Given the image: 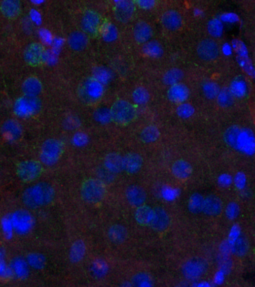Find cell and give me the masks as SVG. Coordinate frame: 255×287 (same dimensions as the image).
Masks as SVG:
<instances>
[{
    "label": "cell",
    "instance_id": "53",
    "mask_svg": "<svg viewBox=\"0 0 255 287\" xmlns=\"http://www.w3.org/2000/svg\"><path fill=\"white\" fill-rule=\"evenodd\" d=\"M218 183L223 187H229L233 183L232 177L229 174L224 173V174L221 175L220 178H218Z\"/></svg>",
    "mask_w": 255,
    "mask_h": 287
},
{
    "label": "cell",
    "instance_id": "1",
    "mask_svg": "<svg viewBox=\"0 0 255 287\" xmlns=\"http://www.w3.org/2000/svg\"><path fill=\"white\" fill-rule=\"evenodd\" d=\"M56 198V190L50 183L39 181L25 189L21 200L28 209H39L51 204Z\"/></svg>",
    "mask_w": 255,
    "mask_h": 287
},
{
    "label": "cell",
    "instance_id": "44",
    "mask_svg": "<svg viewBox=\"0 0 255 287\" xmlns=\"http://www.w3.org/2000/svg\"><path fill=\"white\" fill-rule=\"evenodd\" d=\"M176 113H177V116L182 118V119H189L194 115L195 108L190 104L184 102V103L178 105L177 110H176Z\"/></svg>",
    "mask_w": 255,
    "mask_h": 287
},
{
    "label": "cell",
    "instance_id": "41",
    "mask_svg": "<svg viewBox=\"0 0 255 287\" xmlns=\"http://www.w3.org/2000/svg\"><path fill=\"white\" fill-rule=\"evenodd\" d=\"M216 99L218 105L222 107H229L234 103V96L229 89H220Z\"/></svg>",
    "mask_w": 255,
    "mask_h": 287
},
{
    "label": "cell",
    "instance_id": "29",
    "mask_svg": "<svg viewBox=\"0 0 255 287\" xmlns=\"http://www.w3.org/2000/svg\"><path fill=\"white\" fill-rule=\"evenodd\" d=\"M2 132L7 140L15 141L21 137V126L17 121L8 120L3 124Z\"/></svg>",
    "mask_w": 255,
    "mask_h": 287
},
{
    "label": "cell",
    "instance_id": "55",
    "mask_svg": "<svg viewBox=\"0 0 255 287\" xmlns=\"http://www.w3.org/2000/svg\"><path fill=\"white\" fill-rule=\"evenodd\" d=\"M222 50H223V53H224L225 56H230L232 53L233 47L229 44L226 43L223 46Z\"/></svg>",
    "mask_w": 255,
    "mask_h": 287
},
{
    "label": "cell",
    "instance_id": "57",
    "mask_svg": "<svg viewBox=\"0 0 255 287\" xmlns=\"http://www.w3.org/2000/svg\"><path fill=\"white\" fill-rule=\"evenodd\" d=\"M255 74V73H254Z\"/></svg>",
    "mask_w": 255,
    "mask_h": 287
},
{
    "label": "cell",
    "instance_id": "51",
    "mask_svg": "<svg viewBox=\"0 0 255 287\" xmlns=\"http://www.w3.org/2000/svg\"><path fill=\"white\" fill-rule=\"evenodd\" d=\"M239 64L240 65L241 67H242L248 75H254L255 73L254 67H253L252 64H251L248 58L240 57V59H239Z\"/></svg>",
    "mask_w": 255,
    "mask_h": 287
},
{
    "label": "cell",
    "instance_id": "22",
    "mask_svg": "<svg viewBox=\"0 0 255 287\" xmlns=\"http://www.w3.org/2000/svg\"><path fill=\"white\" fill-rule=\"evenodd\" d=\"M223 209L222 201L218 197L210 195L203 199L201 210L209 216H217Z\"/></svg>",
    "mask_w": 255,
    "mask_h": 287
},
{
    "label": "cell",
    "instance_id": "32",
    "mask_svg": "<svg viewBox=\"0 0 255 287\" xmlns=\"http://www.w3.org/2000/svg\"><path fill=\"white\" fill-rule=\"evenodd\" d=\"M100 33L103 40L106 42H114L117 39L118 36H119L116 26L111 22L107 21V20L103 21Z\"/></svg>",
    "mask_w": 255,
    "mask_h": 287
},
{
    "label": "cell",
    "instance_id": "26",
    "mask_svg": "<svg viewBox=\"0 0 255 287\" xmlns=\"http://www.w3.org/2000/svg\"><path fill=\"white\" fill-rule=\"evenodd\" d=\"M105 170L113 174H117L123 171V156L118 153H110L107 154L103 162Z\"/></svg>",
    "mask_w": 255,
    "mask_h": 287
},
{
    "label": "cell",
    "instance_id": "10",
    "mask_svg": "<svg viewBox=\"0 0 255 287\" xmlns=\"http://www.w3.org/2000/svg\"><path fill=\"white\" fill-rule=\"evenodd\" d=\"M80 94L85 101L89 103H96L104 94V86L95 79L91 77L85 80L80 89Z\"/></svg>",
    "mask_w": 255,
    "mask_h": 287
},
{
    "label": "cell",
    "instance_id": "31",
    "mask_svg": "<svg viewBox=\"0 0 255 287\" xmlns=\"http://www.w3.org/2000/svg\"><path fill=\"white\" fill-rule=\"evenodd\" d=\"M143 53L151 58H159L163 56L164 50L163 46L156 41H149L144 44L142 48Z\"/></svg>",
    "mask_w": 255,
    "mask_h": 287
},
{
    "label": "cell",
    "instance_id": "35",
    "mask_svg": "<svg viewBox=\"0 0 255 287\" xmlns=\"http://www.w3.org/2000/svg\"><path fill=\"white\" fill-rule=\"evenodd\" d=\"M229 90L234 97L241 99V98L245 97L246 95L248 88H247L246 83L243 79L235 78L231 82Z\"/></svg>",
    "mask_w": 255,
    "mask_h": 287
},
{
    "label": "cell",
    "instance_id": "21",
    "mask_svg": "<svg viewBox=\"0 0 255 287\" xmlns=\"http://www.w3.org/2000/svg\"><path fill=\"white\" fill-rule=\"evenodd\" d=\"M170 225L168 213L162 207L154 208V217L151 227L157 232H164Z\"/></svg>",
    "mask_w": 255,
    "mask_h": 287
},
{
    "label": "cell",
    "instance_id": "49",
    "mask_svg": "<svg viewBox=\"0 0 255 287\" xmlns=\"http://www.w3.org/2000/svg\"><path fill=\"white\" fill-rule=\"evenodd\" d=\"M240 229L237 225H234L231 227L230 230L229 235H228V242L229 245L231 246L234 244V243L240 237Z\"/></svg>",
    "mask_w": 255,
    "mask_h": 287
},
{
    "label": "cell",
    "instance_id": "3",
    "mask_svg": "<svg viewBox=\"0 0 255 287\" xmlns=\"http://www.w3.org/2000/svg\"><path fill=\"white\" fill-rule=\"evenodd\" d=\"M112 121L119 125H127L136 119L137 109L133 104L125 100H118L110 108Z\"/></svg>",
    "mask_w": 255,
    "mask_h": 287
},
{
    "label": "cell",
    "instance_id": "48",
    "mask_svg": "<svg viewBox=\"0 0 255 287\" xmlns=\"http://www.w3.org/2000/svg\"><path fill=\"white\" fill-rule=\"evenodd\" d=\"M232 47L241 58H248V50L243 42L235 40L233 42Z\"/></svg>",
    "mask_w": 255,
    "mask_h": 287
},
{
    "label": "cell",
    "instance_id": "23",
    "mask_svg": "<svg viewBox=\"0 0 255 287\" xmlns=\"http://www.w3.org/2000/svg\"><path fill=\"white\" fill-rule=\"evenodd\" d=\"M0 12L6 18H16L21 12L20 0H3L0 3Z\"/></svg>",
    "mask_w": 255,
    "mask_h": 287
},
{
    "label": "cell",
    "instance_id": "42",
    "mask_svg": "<svg viewBox=\"0 0 255 287\" xmlns=\"http://www.w3.org/2000/svg\"><path fill=\"white\" fill-rule=\"evenodd\" d=\"M202 91L206 98L214 99L218 95L220 89L215 82L207 81L202 85Z\"/></svg>",
    "mask_w": 255,
    "mask_h": 287
},
{
    "label": "cell",
    "instance_id": "37",
    "mask_svg": "<svg viewBox=\"0 0 255 287\" xmlns=\"http://www.w3.org/2000/svg\"><path fill=\"white\" fill-rule=\"evenodd\" d=\"M86 245L82 241L74 243L70 250V259L73 263H79L86 254Z\"/></svg>",
    "mask_w": 255,
    "mask_h": 287
},
{
    "label": "cell",
    "instance_id": "36",
    "mask_svg": "<svg viewBox=\"0 0 255 287\" xmlns=\"http://www.w3.org/2000/svg\"><path fill=\"white\" fill-rule=\"evenodd\" d=\"M93 78L105 86L111 82L113 73L110 69L103 66H97L93 70Z\"/></svg>",
    "mask_w": 255,
    "mask_h": 287
},
{
    "label": "cell",
    "instance_id": "27",
    "mask_svg": "<svg viewBox=\"0 0 255 287\" xmlns=\"http://www.w3.org/2000/svg\"><path fill=\"white\" fill-rule=\"evenodd\" d=\"M10 269L12 274L17 278L24 279L29 274V266L26 260L15 257L11 261Z\"/></svg>",
    "mask_w": 255,
    "mask_h": 287
},
{
    "label": "cell",
    "instance_id": "28",
    "mask_svg": "<svg viewBox=\"0 0 255 287\" xmlns=\"http://www.w3.org/2000/svg\"><path fill=\"white\" fill-rule=\"evenodd\" d=\"M88 36L83 31H75L69 36L67 43L70 48L75 51H81L88 45Z\"/></svg>",
    "mask_w": 255,
    "mask_h": 287
},
{
    "label": "cell",
    "instance_id": "50",
    "mask_svg": "<svg viewBox=\"0 0 255 287\" xmlns=\"http://www.w3.org/2000/svg\"><path fill=\"white\" fill-rule=\"evenodd\" d=\"M135 5L143 10H150L157 4V0H133Z\"/></svg>",
    "mask_w": 255,
    "mask_h": 287
},
{
    "label": "cell",
    "instance_id": "30",
    "mask_svg": "<svg viewBox=\"0 0 255 287\" xmlns=\"http://www.w3.org/2000/svg\"><path fill=\"white\" fill-rule=\"evenodd\" d=\"M127 232L125 227L119 225H115L108 229V236L110 240L114 244H119L124 242L127 238Z\"/></svg>",
    "mask_w": 255,
    "mask_h": 287
},
{
    "label": "cell",
    "instance_id": "56",
    "mask_svg": "<svg viewBox=\"0 0 255 287\" xmlns=\"http://www.w3.org/2000/svg\"><path fill=\"white\" fill-rule=\"evenodd\" d=\"M223 19L224 21L228 22V23H234L237 20V17L233 15H224Z\"/></svg>",
    "mask_w": 255,
    "mask_h": 287
},
{
    "label": "cell",
    "instance_id": "8",
    "mask_svg": "<svg viewBox=\"0 0 255 287\" xmlns=\"http://www.w3.org/2000/svg\"><path fill=\"white\" fill-rule=\"evenodd\" d=\"M232 148L242 154L251 156L255 154V135L250 129H239Z\"/></svg>",
    "mask_w": 255,
    "mask_h": 287
},
{
    "label": "cell",
    "instance_id": "18",
    "mask_svg": "<svg viewBox=\"0 0 255 287\" xmlns=\"http://www.w3.org/2000/svg\"><path fill=\"white\" fill-rule=\"evenodd\" d=\"M142 165V157L137 153H128L123 156V170L128 174L138 173Z\"/></svg>",
    "mask_w": 255,
    "mask_h": 287
},
{
    "label": "cell",
    "instance_id": "54",
    "mask_svg": "<svg viewBox=\"0 0 255 287\" xmlns=\"http://www.w3.org/2000/svg\"><path fill=\"white\" fill-rule=\"evenodd\" d=\"M203 199L198 195H195L193 197L192 200V208L194 211L201 210V206H202Z\"/></svg>",
    "mask_w": 255,
    "mask_h": 287
},
{
    "label": "cell",
    "instance_id": "33",
    "mask_svg": "<svg viewBox=\"0 0 255 287\" xmlns=\"http://www.w3.org/2000/svg\"><path fill=\"white\" fill-rule=\"evenodd\" d=\"M184 78V72L179 69H169L164 74L163 77V83L166 86H171L180 83Z\"/></svg>",
    "mask_w": 255,
    "mask_h": 287
},
{
    "label": "cell",
    "instance_id": "7",
    "mask_svg": "<svg viewBox=\"0 0 255 287\" xmlns=\"http://www.w3.org/2000/svg\"><path fill=\"white\" fill-rule=\"evenodd\" d=\"M42 108V102L36 98L23 96L17 99L14 105V112L20 118H30L39 113Z\"/></svg>",
    "mask_w": 255,
    "mask_h": 287
},
{
    "label": "cell",
    "instance_id": "19",
    "mask_svg": "<svg viewBox=\"0 0 255 287\" xmlns=\"http://www.w3.org/2000/svg\"><path fill=\"white\" fill-rule=\"evenodd\" d=\"M154 35L153 28L147 22L140 21L133 28V38L140 45H144L152 39Z\"/></svg>",
    "mask_w": 255,
    "mask_h": 287
},
{
    "label": "cell",
    "instance_id": "9",
    "mask_svg": "<svg viewBox=\"0 0 255 287\" xmlns=\"http://www.w3.org/2000/svg\"><path fill=\"white\" fill-rule=\"evenodd\" d=\"M208 269V263L201 257L187 260L182 267V273L188 280H194L202 277Z\"/></svg>",
    "mask_w": 255,
    "mask_h": 287
},
{
    "label": "cell",
    "instance_id": "17",
    "mask_svg": "<svg viewBox=\"0 0 255 287\" xmlns=\"http://www.w3.org/2000/svg\"><path fill=\"white\" fill-rule=\"evenodd\" d=\"M125 197L127 202L131 206L137 208L145 204L147 195L145 192L138 185H130L125 192Z\"/></svg>",
    "mask_w": 255,
    "mask_h": 287
},
{
    "label": "cell",
    "instance_id": "6",
    "mask_svg": "<svg viewBox=\"0 0 255 287\" xmlns=\"http://www.w3.org/2000/svg\"><path fill=\"white\" fill-rule=\"evenodd\" d=\"M44 165L40 161L25 160L20 162L16 168V173L20 181L33 183L40 179L43 174Z\"/></svg>",
    "mask_w": 255,
    "mask_h": 287
},
{
    "label": "cell",
    "instance_id": "47",
    "mask_svg": "<svg viewBox=\"0 0 255 287\" xmlns=\"http://www.w3.org/2000/svg\"><path fill=\"white\" fill-rule=\"evenodd\" d=\"M225 213H226L228 218L234 220L238 217L239 214H240V207L236 203H230L227 206Z\"/></svg>",
    "mask_w": 255,
    "mask_h": 287
},
{
    "label": "cell",
    "instance_id": "11",
    "mask_svg": "<svg viewBox=\"0 0 255 287\" xmlns=\"http://www.w3.org/2000/svg\"><path fill=\"white\" fill-rule=\"evenodd\" d=\"M103 21V17L97 12L87 10L81 19V28L87 36H95L100 33Z\"/></svg>",
    "mask_w": 255,
    "mask_h": 287
},
{
    "label": "cell",
    "instance_id": "13",
    "mask_svg": "<svg viewBox=\"0 0 255 287\" xmlns=\"http://www.w3.org/2000/svg\"><path fill=\"white\" fill-rule=\"evenodd\" d=\"M24 59L31 66H37L46 60L47 51L45 47L39 43H33L28 46L24 52Z\"/></svg>",
    "mask_w": 255,
    "mask_h": 287
},
{
    "label": "cell",
    "instance_id": "52",
    "mask_svg": "<svg viewBox=\"0 0 255 287\" xmlns=\"http://www.w3.org/2000/svg\"><path fill=\"white\" fill-rule=\"evenodd\" d=\"M233 181H234V185L236 186L237 188L242 190V189L245 188V184H246V177H245L244 173H238L233 179Z\"/></svg>",
    "mask_w": 255,
    "mask_h": 287
},
{
    "label": "cell",
    "instance_id": "25",
    "mask_svg": "<svg viewBox=\"0 0 255 287\" xmlns=\"http://www.w3.org/2000/svg\"><path fill=\"white\" fill-rule=\"evenodd\" d=\"M22 91L24 96L31 98L38 97L42 91V82L37 77H28L23 81Z\"/></svg>",
    "mask_w": 255,
    "mask_h": 287
},
{
    "label": "cell",
    "instance_id": "43",
    "mask_svg": "<svg viewBox=\"0 0 255 287\" xmlns=\"http://www.w3.org/2000/svg\"><path fill=\"white\" fill-rule=\"evenodd\" d=\"M133 285L136 286L148 287L153 286V280L149 274L139 272L135 274L132 279Z\"/></svg>",
    "mask_w": 255,
    "mask_h": 287
},
{
    "label": "cell",
    "instance_id": "12",
    "mask_svg": "<svg viewBox=\"0 0 255 287\" xmlns=\"http://www.w3.org/2000/svg\"><path fill=\"white\" fill-rule=\"evenodd\" d=\"M135 7L133 0H120L114 8L115 17L121 23H128L135 16Z\"/></svg>",
    "mask_w": 255,
    "mask_h": 287
},
{
    "label": "cell",
    "instance_id": "40",
    "mask_svg": "<svg viewBox=\"0 0 255 287\" xmlns=\"http://www.w3.org/2000/svg\"><path fill=\"white\" fill-rule=\"evenodd\" d=\"M94 119L100 124H108L112 121L110 109L107 107H100L97 108L94 113Z\"/></svg>",
    "mask_w": 255,
    "mask_h": 287
},
{
    "label": "cell",
    "instance_id": "45",
    "mask_svg": "<svg viewBox=\"0 0 255 287\" xmlns=\"http://www.w3.org/2000/svg\"><path fill=\"white\" fill-rule=\"evenodd\" d=\"M248 243L243 238H239L231 246V251L237 256H244L248 251Z\"/></svg>",
    "mask_w": 255,
    "mask_h": 287
},
{
    "label": "cell",
    "instance_id": "38",
    "mask_svg": "<svg viewBox=\"0 0 255 287\" xmlns=\"http://www.w3.org/2000/svg\"><path fill=\"white\" fill-rule=\"evenodd\" d=\"M29 268L35 270H42L46 265V257L42 253H31L26 258Z\"/></svg>",
    "mask_w": 255,
    "mask_h": 287
},
{
    "label": "cell",
    "instance_id": "14",
    "mask_svg": "<svg viewBox=\"0 0 255 287\" xmlns=\"http://www.w3.org/2000/svg\"><path fill=\"white\" fill-rule=\"evenodd\" d=\"M197 53L203 60H214L220 55V47L215 41L212 39H204L198 44Z\"/></svg>",
    "mask_w": 255,
    "mask_h": 287
},
{
    "label": "cell",
    "instance_id": "24",
    "mask_svg": "<svg viewBox=\"0 0 255 287\" xmlns=\"http://www.w3.org/2000/svg\"><path fill=\"white\" fill-rule=\"evenodd\" d=\"M135 221L141 226L151 227L154 217V209L146 204L138 206L134 213Z\"/></svg>",
    "mask_w": 255,
    "mask_h": 287
},
{
    "label": "cell",
    "instance_id": "16",
    "mask_svg": "<svg viewBox=\"0 0 255 287\" xmlns=\"http://www.w3.org/2000/svg\"><path fill=\"white\" fill-rule=\"evenodd\" d=\"M161 21L165 29L172 31L179 30L184 23L182 15L176 10L166 11L162 16Z\"/></svg>",
    "mask_w": 255,
    "mask_h": 287
},
{
    "label": "cell",
    "instance_id": "20",
    "mask_svg": "<svg viewBox=\"0 0 255 287\" xmlns=\"http://www.w3.org/2000/svg\"><path fill=\"white\" fill-rule=\"evenodd\" d=\"M171 171L176 179L179 180H187L193 174V167L188 162L180 159L173 163Z\"/></svg>",
    "mask_w": 255,
    "mask_h": 287
},
{
    "label": "cell",
    "instance_id": "4",
    "mask_svg": "<svg viewBox=\"0 0 255 287\" xmlns=\"http://www.w3.org/2000/svg\"><path fill=\"white\" fill-rule=\"evenodd\" d=\"M64 151V145L57 139L45 140L41 147L39 159L44 166L53 167L60 160Z\"/></svg>",
    "mask_w": 255,
    "mask_h": 287
},
{
    "label": "cell",
    "instance_id": "34",
    "mask_svg": "<svg viewBox=\"0 0 255 287\" xmlns=\"http://www.w3.org/2000/svg\"><path fill=\"white\" fill-rule=\"evenodd\" d=\"M140 139L144 143H153L160 138V130L155 125H149L144 127L140 133Z\"/></svg>",
    "mask_w": 255,
    "mask_h": 287
},
{
    "label": "cell",
    "instance_id": "5",
    "mask_svg": "<svg viewBox=\"0 0 255 287\" xmlns=\"http://www.w3.org/2000/svg\"><path fill=\"white\" fill-rule=\"evenodd\" d=\"M11 228L18 236L29 234L34 227V217L29 211L17 209L9 217Z\"/></svg>",
    "mask_w": 255,
    "mask_h": 287
},
{
    "label": "cell",
    "instance_id": "15",
    "mask_svg": "<svg viewBox=\"0 0 255 287\" xmlns=\"http://www.w3.org/2000/svg\"><path fill=\"white\" fill-rule=\"evenodd\" d=\"M190 95V89L186 85L179 83L169 86L167 96L168 100L173 104L180 105L188 100Z\"/></svg>",
    "mask_w": 255,
    "mask_h": 287
},
{
    "label": "cell",
    "instance_id": "46",
    "mask_svg": "<svg viewBox=\"0 0 255 287\" xmlns=\"http://www.w3.org/2000/svg\"><path fill=\"white\" fill-rule=\"evenodd\" d=\"M208 33L212 37L218 38L223 35V25L221 21L218 20H211L208 23Z\"/></svg>",
    "mask_w": 255,
    "mask_h": 287
},
{
    "label": "cell",
    "instance_id": "2",
    "mask_svg": "<svg viewBox=\"0 0 255 287\" xmlns=\"http://www.w3.org/2000/svg\"><path fill=\"white\" fill-rule=\"evenodd\" d=\"M80 195L86 203L97 204L104 200L106 187L104 182L100 179L90 178L82 183Z\"/></svg>",
    "mask_w": 255,
    "mask_h": 287
},
{
    "label": "cell",
    "instance_id": "39",
    "mask_svg": "<svg viewBox=\"0 0 255 287\" xmlns=\"http://www.w3.org/2000/svg\"><path fill=\"white\" fill-rule=\"evenodd\" d=\"M151 94L149 90L144 87L135 89L132 94V99L135 105H144L150 101Z\"/></svg>",
    "mask_w": 255,
    "mask_h": 287
}]
</instances>
